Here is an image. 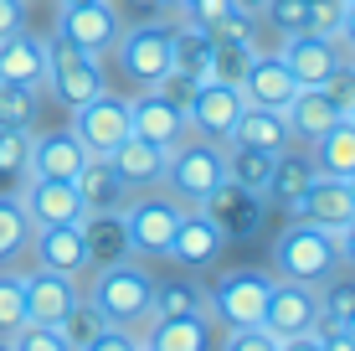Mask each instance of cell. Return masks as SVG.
<instances>
[{
	"label": "cell",
	"mask_w": 355,
	"mask_h": 351,
	"mask_svg": "<svg viewBox=\"0 0 355 351\" xmlns=\"http://www.w3.org/2000/svg\"><path fill=\"white\" fill-rule=\"evenodd\" d=\"M88 300L108 325L139 331V325H150V316H155V274L144 269V263H129V259L103 263V269H93Z\"/></svg>",
	"instance_id": "6da1fadb"
},
{
	"label": "cell",
	"mask_w": 355,
	"mask_h": 351,
	"mask_svg": "<svg viewBox=\"0 0 355 351\" xmlns=\"http://www.w3.org/2000/svg\"><path fill=\"white\" fill-rule=\"evenodd\" d=\"M340 269V233L320 222L293 217L273 238V279H299V284H324Z\"/></svg>",
	"instance_id": "7a4b0ae2"
},
{
	"label": "cell",
	"mask_w": 355,
	"mask_h": 351,
	"mask_svg": "<svg viewBox=\"0 0 355 351\" xmlns=\"http://www.w3.org/2000/svg\"><path fill=\"white\" fill-rule=\"evenodd\" d=\"M222 181H227V161L216 140H180L165 155V186L180 207H201Z\"/></svg>",
	"instance_id": "3957f363"
},
{
	"label": "cell",
	"mask_w": 355,
	"mask_h": 351,
	"mask_svg": "<svg viewBox=\"0 0 355 351\" xmlns=\"http://www.w3.org/2000/svg\"><path fill=\"white\" fill-rule=\"evenodd\" d=\"M180 217H186V207H180L175 197H165L160 186H155V191H134L129 207H124L129 253H134V259H165Z\"/></svg>",
	"instance_id": "277c9868"
},
{
	"label": "cell",
	"mask_w": 355,
	"mask_h": 351,
	"mask_svg": "<svg viewBox=\"0 0 355 351\" xmlns=\"http://www.w3.org/2000/svg\"><path fill=\"white\" fill-rule=\"evenodd\" d=\"M268 289H273V274L263 269H227L222 279L206 289V316L227 331L237 325H258L263 320V305H268Z\"/></svg>",
	"instance_id": "5b68a950"
},
{
	"label": "cell",
	"mask_w": 355,
	"mask_h": 351,
	"mask_svg": "<svg viewBox=\"0 0 355 351\" xmlns=\"http://www.w3.org/2000/svg\"><path fill=\"white\" fill-rule=\"evenodd\" d=\"M114 57L129 83L155 88L170 72V21H134V26H124L114 42Z\"/></svg>",
	"instance_id": "8992f818"
},
{
	"label": "cell",
	"mask_w": 355,
	"mask_h": 351,
	"mask_svg": "<svg viewBox=\"0 0 355 351\" xmlns=\"http://www.w3.org/2000/svg\"><path fill=\"white\" fill-rule=\"evenodd\" d=\"M46 88H52V99H62L67 108L88 104L93 93H103V63L88 52H78L72 42H62V36H52L46 42Z\"/></svg>",
	"instance_id": "52a82bcc"
},
{
	"label": "cell",
	"mask_w": 355,
	"mask_h": 351,
	"mask_svg": "<svg viewBox=\"0 0 355 351\" xmlns=\"http://www.w3.org/2000/svg\"><path fill=\"white\" fill-rule=\"evenodd\" d=\"M72 135L83 140V150L88 155H114L119 145H124L134 129H129V99H119V93H93L88 104L72 108Z\"/></svg>",
	"instance_id": "ba28073f"
},
{
	"label": "cell",
	"mask_w": 355,
	"mask_h": 351,
	"mask_svg": "<svg viewBox=\"0 0 355 351\" xmlns=\"http://www.w3.org/2000/svg\"><path fill=\"white\" fill-rule=\"evenodd\" d=\"M119 31H124V16H119L114 0H88V6H62V16H57V36L72 42L78 52L88 57H108L119 42Z\"/></svg>",
	"instance_id": "9c48e42d"
},
{
	"label": "cell",
	"mask_w": 355,
	"mask_h": 351,
	"mask_svg": "<svg viewBox=\"0 0 355 351\" xmlns=\"http://www.w3.org/2000/svg\"><path fill=\"white\" fill-rule=\"evenodd\" d=\"M242 108H248V99H242L237 83H227V78H201V83H196V93H191V104H186V129H196L201 140H216V145H222V140L232 135V124H237Z\"/></svg>",
	"instance_id": "30bf717a"
},
{
	"label": "cell",
	"mask_w": 355,
	"mask_h": 351,
	"mask_svg": "<svg viewBox=\"0 0 355 351\" xmlns=\"http://www.w3.org/2000/svg\"><path fill=\"white\" fill-rule=\"evenodd\" d=\"M320 320V284H299V279H273L268 289V305H263V331L288 341V336H304L314 331Z\"/></svg>",
	"instance_id": "8fae6325"
},
{
	"label": "cell",
	"mask_w": 355,
	"mask_h": 351,
	"mask_svg": "<svg viewBox=\"0 0 355 351\" xmlns=\"http://www.w3.org/2000/svg\"><path fill=\"white\" fill-rule=\"evenodd\" d=\"M284 67L293 72L299 88H314V83H329L350 57H340V36H320V31H288L284 47H278Z\"/></svg>",
	"instance_id": "7c38bea8"
},
{
	"label": "cell",
	"mask_w": 355,
	"mask_h": 351,
	"mask_svg": "<svg viewBox=\"0 0 355 351\" xmlns=\"http://www.w3.org/2000/svg\"><path fill=\"white\" fill-rule=\"evenodd\" d=\"M21 289H26V320H42V325H57V320H62L67 310L83 300L78 274L42 269V263H36L31 274H21Z\"/></svg>",
	"instance_id": "4fadbf2b"
},
{
	"label": "cell",
	"mask_w": 355,
	"mask_h": 351,
	"mask_svg": "<svg viewBox=\"0 0 355 351\" xmlns=\"http://www.w3.org/2000/svg\"><path fill=\"white\" fill-rule=\"evenodd\" d=\"M288 217H304V222H320V227H329V233H340V227L355 217V191H350V181H345V176L314 171V181L304 186V197L293 202Z\"/></svg>",
	"instance_id": "5bb4252c"
},
{
	"label": "cell",
	"mask_w": 355,
	"mask_h": 351,
	"mask_svg": "<svg viewBox=\"0 0 355 351\" xmlns=\"http://www.w3.org/2000/svg\"><path fill=\"white\" fill-rule=\"evenodd\" d=\"M21 207H26L31 227L46 222H83V197H78V181H52V176H31L26 186L16 191Z\"/></svg>",
	"instance_id": "9a60e30c"
},
{
	"label": "cell",
	"mask_w": 355,
	"mask_h": 351,
	"mask_svg": "<svg viewBox=\"0 0 355 351\" xmlns=\"http://www.w3.org/2000/svg\"><path fill=\"white\" fill-rule=\"evenodd\" d=\"M201 212L222 227V238H252L263 227V197L248 191V186H237V181H222V186L201 202Z\"/></svg>",
	"instance_id": "2e32d148"
},
{
	"label": "cell",
	"mask_w": 355,
	"mask_h": 351,
	"mask_svg": "<svg viewBox=\"0 0 355 351\" xmlns=\"http://www.w3.org/2000/svg\"><path fill=\"white\" fill-rule=\"evenodd\" d=\"M222 248H227L222 227H216L201 207H186V217H180L175 238H170V253H165V259L186 263V269H211V263L222 259Z\"/></svg>",
	"instance_id": "e0dca14e"
},
{
	"label": "cell",
	"mask_w": 355,
	"mask_h": 351,
	"mask_svg": "<svg viewBox=\"0 0 355 351\" xmlns=\"http://www.w3.org/2000/svg\"><path fill=\"white\" fill-rule=\"evenodd\" d=\"M237 88H242V99H248V104L284 108L299 83H293V72L284 67V57H278V52H252L248 67H242V78H237Z\"/></svg>",
	"instance_id": "ac0fdd59"
},
{
	"label": "cell",
	"mask_w": 355,
	"mask_h": 351,
	"mask_svg": "<svg viewBox=\"0 0 355 351\" xmlns=\"http://www.w3.org/2000/svg\"><path fill=\"white\" fill-rule=\"evenodd\" d=\"M88 165V150L72 129H31V176H52V181H78V171Z\"/></svg>",
	"instance_id": "d6986e66"
},
{
	"label": "cell",
	"mask_w": 355,
	"mask_h": 351,
	"mask_svg": "<svg viewBox=\"0 0 355 351\" xmlns=\"http://www.w3.org/2000/svg\"><path fill=\"white\" fill-rule=\"evenodd\" d=\"M129 129H134L139 140L160 145V150H175V145L191 135V129H186V114H180V108H170L160 93H139V99H129Z\"/></svg>",
	"instance_id": "ffe728a7"
},
{
	"label": "cell",
	"mask_w": 355,
	"mask_h": 351,
	"mask_svg": "<svg viewBox=\"0 0 355 351\" xmlns=\"http://www.w3.org/2000/svg\"><path fill=\"white\" fill-rule=\"evenodd\" d=\"M0 83H26V88H46V42L36 31H10L0 36Z\"/></svg>",
	"instance_id": "44dd1931"
},
{
	"label": "cell",
	"mask_w": 355,
	"mask_h": 351,
	"mask_svg": "<svg viewBox=\"0 0 355 351\" xmlns=\"http://www.w3.org/2000/svg\"><path fill=\"white\" fill-rule=\"evenodd\" d=\"M78 197H83V217H88V212H124L134 191L124 186V176L114 171L108 155H88V165L78 171Z\"/></svg>",
	"instance_id": "7402d4cb"
},
{
	"label": "cell",
	"mask_w": 355,
	"mask_h": 351,
	"mask_svg": "<svg viewBox=\"0 0 355 351\" xmlns=\"http://www.w3.org/2000/svg\"><path fill=\"white\" fill-rule=\"evenodd\" d=\"M284 119H288L293 140H320L335 119H345V108L335 104V93L324 83H314V88H293V99L284 104Z\"/></svg>",
	"instance_id": "603a6c76"
},
{
	"label": "cell",
	"mask_w": 355,
	"mask_h": 351,
	"mask_svg": "<svg viewBox=\"0 0 355 351\" xmlns=\"http://www.w3.org/2000/svg\"><path fill=\"white\" fill-rule=\"evenodd\" d=\"M78 227H83V263H88V269H103V263L129 259L124 212H88Z\"/></svg>",
	"instance_id": "cb8c5ba5"
},
{
	"label": "cell",
	"mask_w": 355,
	"mask_h": 351,
	"mask_svg": "<svg viewBox=\"0 0 355 351\" xmlns=\"http://www.w3.org/2000/svg\"><path fill=\"white\" fill-rule=\"evenodd\" d=\"M165 155L170 150H160V145H150L139 135H129L108 161H114V171L124 176L129 191H155V186H165Z\"/></svg>",
	"instance_id": "d4e9b609"
},
{
	"label": "cell",
	"mask_w": 355,
	"mask_h": 351,
	"mask_svg": "<svg viewBox=\"0 0 355 351\" xmlns=\"http://www.w3.org/2000/svg\"><path fill=\"white\" fill-rule=\"evenodd\" d=\"M31 248L42 269H62V274H83V227L78 222H46L31 227Z\"/></svg>",
	"instance_id": "484cf974"
},
{
	"label": "cell",
	"mask_w": 355,
	"mask_h": 351,
	"mask_svg": "<svg viewBox=\"0 0 355 351\" xmlns=\"http://www.w3.org/2000/svg\"><path fill=\"white\" fill-rule=\"evenodd\" d=\"M232 145H258V150H288L293 145V129H288V119H284V108H263V104H248L237 114V124H232ZM222 140V145H227Z\"/></svg>",
	"instance_id": "4316f807"
},
{
	"label": "cell",
	"mask_w": 355,
	"mask_h": 351,
	"mask_svg": "<svg viewBox=\"0 0 355 351\" xmlns=\"http://www.w3.org/2000/svg\"><path fill=\"white\" fill-rule=\"evenodd\" d=\"M150 351H211V316H150Z\"/></svg>",
	"instance_id": "83f0119b"
},
{
	"label": "cell",
	"mask_w": 355,
	"mask_h": 351,
	"mask_svg": "<svg viewBox=\"0 0 355 351\" xmlns=\"http://www.w3.org/2000/svg\"><path fill=\"white\" fill-rule=\"evenodd\" d=\"M211 63H216V42L206 26L196 21H170V67L191 72V78H211Z\"/></svg>",
	"instance_id": "f1b7e54d"
},
{
	"label": "cell",
	"mask_w": 355,
	"mask_h": 351,
	"mask_svg": "<svg viewBox=\"0 0 355 351\" xmlns=\"http://www.w3.org/2000/svg\"><path fill=\"white\" fill-rule=\"evenodd\" d=\"M314 181V161L299 150H278L273 161V176L263 186V207H278V212H293V202L304 197V186Z\"/></svg>",
	"instance_id": "f546056e"
},
{
	"label": "cell",
	"mask_w": 355,
	"mask_h": 351,
	"mask_svg": "<svg viewBox=\"0 0 355 351\" xmlns=\"http://www.w3.org/2000/svg\"><path fill=\"white\" fill-rule=\"evenodd\" d=\"M309 145H314L309 150L314 171H324V176H350L355 171V124L350 119H335V124H329L320 140H309Z\"/></svg>",
	"instance_id": "4dcf8cb0"
},
{
	"label": "cell",
	"mask_w": 355,
	"mask_h": 351,
	"mask_svg": "<svg viewBox=\"0 0 355 351\" xmlns=\"http://www.w3.org/2000/svg\"><path fill=\"white\" fill-rule=\"evenodd\" d=\"M222 161H227V181H237V186H248V191H258L263 197V186H268V176H273V161L278 155L273 150H258V145H222Z\"/></svg>",
	"instance_id": "1f68e13d"
},
{
	"label": "cell",
	"mask_w": 355,
	"mask_h": 351,
	"mask_svg": "<svg viewBox=\"0 0 355 351\" xmlns=\"http://www.w3.org/2000/svg\"><path fill=\"white\" fill-rule=\"evenodd\" d=\"M155 316H206V284L201 279H155Z\"/></svg>",
	"instance_id": "d6a6232c"
},
{
	"label": "cell",
	"mask_w": 355,
	"mask_h": 351,
	"mask_svg": "<svg viewBox=\"0 0 355 351\" xmlns=\"http://www.w3.org/2000/svg\"><path fill=\"white\" fill-rule=\"evenodd\" d=\"M31 181V129H0V197Z\"/></svg>",
	"instance_id": "836d02e7"
},
{
	"label": "cell",
	"mask_w": 355,
	"mask_h": 351,
	"mask_svg": "<svg viewBox=\"0 0 355 351\" xmlns=\"http://www.w3.org/2000/svg\"><path fill=\"white\" fill-rule=\"evenodd\" d=\"M42 93L26 83H0V129H36L42 119Z\"/></svg>",
	"instance_id": "e575fe53"
},
{
	"label": "cell",
	"mask_w": 355,
	"mask_h": 351,
	"mask_svg": "<svg viewBox=\"0 0 355 351\" xmlns=\"http://www.w3.org/2000/svg\"><path fill=\"white\" fill-rule=\"evenodd\" d=\"M26 248H31V217H26L16 191H6V197H0V263L21 259Z\"/></svg>",
	"instance_id": "d590c367"
},
{
	"label": "cell",
	"mask_w": 355,
	"mask_h": 351,
	"mask_svg": "<svg viewBox=\"0 0 355 351\" xmlns=\"http://www.w3.org/2000/svg\"><path fill=\"white\" fill-rule=\"evenodd\" d=\"M211 42L216 47H237V52H258V10H242V6H232L227 16H216L211 26Z\"/></svg>",
	"instance_id": "8d00e7d4"
},
{
	"label": "cell",
	"mask_w": 355,
	"mask_h": 351,
	"mask_svg": "<svg viewBox=\"0 0 355 351\" xmlns=\"http://www.w3.org/2000/svg\"><path fill=\"white\" fill-rule=\"evenodd\" d=\"M26 325V289H21L16 269H0V336Z\"/></svg>",
	"instance_id": "74e56055"
},
{
	"label": "cell",
	"mask_w": 355,
	"mask_h": 351,
	"mask_svg": "<svg viewBox=\"0 0 355 351\" xmlns=\"http://www.w3.org/2000/svg\"><path fill=\"white\" fill-rule=\"evenodd\" d=\"M10 351H78L62 336V325H42V320H26L21 331H10Z\"/></svg>",
	"instance_id": "f35d334b"
},
{
	"label": "cell",
	"mask_w": 355,
	"mask_h": 351,
	"mask_svg": "<svg viewBox=\"0 0 355 351\" xmlns=\"http://www.w3.org/2000/svg\"><path fill=\"white\" fill-rule=\"evenodd\" d=\"M355 310V269L350 274H329V279L320 284V316H329V320H345Z\"/></svg>",
	"instance_id": "ab89813d"
},
{
	"label": "cell",
	"mask_w": 355,
	"mask_h": 351,
	"mask_svg": "<svg viewBox=\"0 0 355 351\" xmlns=\"http://www.w3.org/2000/svg\"><path fill=\"white\" fill-rule=\"evenodd\" d=\"M57 325H62V336H67V341H72V346H83V341H88V336H98V331H103V325H108V320H103V316H98V310H93V300H88V295H83V300H78V305H72V310H67V316H62V320H57Z\"/></svg>",
	"instance_id": "60d3db41"
},
{
	"label": "cell",
	"mask_w": 355,
	"mask_h": 351,
	"mask_svg": "<svg viewBox=\"0 0 355 351\" xmlns=\"http://www.w3.org/2000/svg\"><path fill=\"white\" fill-rule=\"evenodd\" d=\"M340 16H345V0H304V31L340 36Z\"/></svg>",
	"instance_id": "b9f144b4"
},
{
	"label": "cell",
	"mask_w": 355,
	"mask_h": 351,
	"mask_svg": "<svg viewBox=\"0 0 355 351\" xmlns=\"http://www.w3.org/2000/svg\"><path fill=\"white\" fill-rule=\"evenodd\" d=\"M78 351H144V336L139 331H124V325H103V331L88 336Z\"/></svg>",
	"instance_id": "7bdbcfd3"
},
{
	"label": "cell",
	"mask_w": 355,
	"mask_h": 351,
	"mask_svg": "<svg viewBox=\"0 0 355 351\" xmlns=\"http://www.w3.org/2000/svg\"><path fill=\"white\" fill-rule=\"evenodd\" d=\"M196 83L201 78H191V72H180V67H170L160 83H155L150 93H160V99L170 104V108H180V114H186V104H191V93H196Z\"/></svg>",
	"instance_id": "ee69618b"
},
{
	"label": "cell",
	"mask_w": 355,
	"mask_h": 351,
	"mask_svg": "<svg viewBox=\"0 0 355 351\" xmlns=\"http://www.w3.org/2000/svg\"><path fill=\"white\" fill-rule=\"evenodd\" d=\"M119 16H124V26L134 21H170L175 16V0H114Z\"/></svg>",
	"instance_id": "f6af8a7d"
},
{
	"label": "cell",
	"mask_w": 355,
	"mask_h": 351,
	"mask_svg": "<svg viewBox=\"0 0 355 351\" xmlns=\"http://www.w3.org/2000/svg\"><path fill=\"white\" fill-rule=\"evenodd\" d=\"M258 16H268L278 31H304V0H263V10Z\"/></svg>",
	"instance_id": "bcb514c9"
},
{
	"label": "cell",
	"mask_w": 355,
	"mask_h": 351,
	"mask_svg": "<svg viewBox=\"0 0 355 351\" xmlns=\"http://www.w3.org/2000/svg\"><path fill=\"white\" fill-rule=\"evenodd\" d=\"M222 351H278V336H268L263 325H237V331H227Z\"/></svg>",
	"instance_id": "7dc6e473"
},
{
	"label": "cell",
	"mask_w": 355,
	"mask_h": 351,
	"mask_svg": "<svg viewBox=\"0 0 355 351\" xmlns=\"http://www.w3.org/2000/svg\"><path fill=\"white\" fill-rule=\"evenodd\" d=\"M26 26V0H0V36Z\"/></svg>",
	"instance_id": "c3c4849f"
},
{
	"label": "cell",
	"mask_w": 355,
	"mask_h": 351,
	"mask_svg": "<svg viewBox=\"0 0 355 351\" xmlns=\"http://www.w3.org/2000/svg\"><path fill=\"white\" fill-rule=\"evenodd\" d=\"M278 351H324V336H320V331L288 336V341H278Z\"/></svg>",
	"instance_id": "681fc988"
},
{
	"label": "cell",
	"mask_w": 355,
	"mask_h": 351,
	"mask_svg": "<svg viewBox=\"0 0 355 351\" xmlns=\"http://www.w3.org/2000/svg\"><path fill=\"white\" fill-rule=\"evenodd\" d=\"M340 263H350V269H355V217L340 227Z\"/></svg>",
	"instance_id": "f907efd6"
},
{
	"label": "cell",
	"mask_w": 355,
	"mask_h": 351,
	"mask_svg": "<svg viewBox=\"0 0 355 351\" xmlns=\"http://www.w3.org/2000/svg\"><path fill=\"white\" fill-rule=\"evenodd\" d=\"M340 36L355 47V0H345V16H340Z\"/></svg>",
	"instance_id": "816d5d0a"
},
{
	"label": "cell",
	"mask_w": 355,
	"mask_h": 351,
	"mask_svg": "<svg viewBox=\"0 0 355 351\" xmlns=\"http://www.w3.org/2000/svg\"><path fill=\"white\" fill-rule=\"evenodd\" d=\"M324 351H355V341L345 331H335V336H324Z\"/></svg>",
	"instance_id": "f5cc1de1"
},
{
	"label": "cell",
	"mask_w": 355,
	"mask_h": 351,
	"mask_svg": "<svg viewBox=\"0 0 355 351\" xmlns=\"http://www.w3.org/2000/svg\"><path fill=\"white\" fill-rule=\"evenodd\" d=\"M340 331H345V336H350V341H355V310H350V316H345V320H340Z\"/></svg>",
	"instance_id": "db71d44e"
},
{
	"label": "cell",
	"mask_w": 355,
	"mask_h": 351,
	"mask_svg": "<svg viewBox=\"0 0 355 351\" xmlns=\"http://www.w3.org/2000/svg\"><path fill=\"white\" fill-rule=\"evenodd\" d=\"M232 6H242V10H263V0H232Z\"/></svg>",
	"instance_id": "11a10c76"
},
{
	"label": "cell",
	"mask_w": 355,
	"mask_h": 351,
	"mask_svg": "<svg viewBox=\"0 0 355 351\" xmlns=\"http://www.w3.org/2000/svg\"><path fill=\"white\" fill-rule=\"evenodd\" d=\"M345 119H350V124H355V99H350V108H345Z\"/></svg>",
	"instance_id": "9f6ffc18"
},
{
	"label": "cell",
	"mask_w": 355,
	"mask_h": 351,
	"mask_svg": "<svg viewBox=\"0 0 355 351\" xmlns=\"http://www.w3.org/2000/svg\"><path fill=\"white\" fill-rule=\"evenodd\" d=\"M57 6H88V0H57Z\"/></svg>",
	"instance_id": "6f0895ef"
},
{
	"label": "cell",
	"mask_w": 355,
	"mask_h": 351,
	"mask_svg": "<svg viewBox=\"0 0 355 351\" xmlns=\"http://www.w3.org/2000/svg\"><path fill=\"white\" fill-rule=\"evenodd\" d=\"M0 351H10V336H0Z\"/></svg>",
	"instance_id": "680465c9"
},
{
	"label": "cell",
	"mask_w": 355,
	"mask_h": 351,
	"mask_svg": "<svg viewBox=\"0 0 355 351\" xmlns=\"http://www.w3.org/2000/svg\"><path fill=\"white\" fill-rule=\"evenodd\" d=\"M345 181H350V191H355V171H350V176H345Z\"/></svg>",
	"instance_id": "91938a15"
},
{
	"label": "cell",
	"mask_w": 355,
	"mask_h": 351,
	"mask_svg": "<svg viewBox=\"0 0 355 351\" xmlns=\"http://www.w3.org/2000/svg\"><path fill=\"white\" fill-rule=\"evenodd\" d=\"M350 72H355V57H350Z\"/></svg>",
	"instance_id": "94428289"
},
{
	"label": "cell",
	"mask_w": 355,
	"mask_h": 351,
	"mask_svg": "<svg viewBox=\"0 0 355 351\" xmlns=\"http://www.w3.org/2000/svg\"><path fill=\"white\" fill-rule=\"evenodd\" d=\"M175 6H180V0H175Z\"/></svg>",
	"instance_id": "6125c7cd"
},
{
	"label": "cell",
	"mask_w": 355,
	"mask_h": 351,
	"mask_svg": "<svg viewBox=\"0 0 355 351\" xmlns=\"http://www.w3.org/2000/svg\"><path fill=\"white\" fill-rule=\"evenodd\" d=\"M144 351H150V346H144Z\"/></svg>",
	"instance_id": "be15d7a7"
}]
</instances>
